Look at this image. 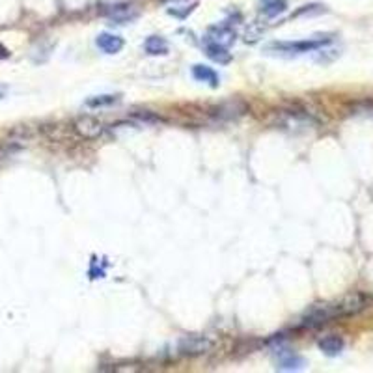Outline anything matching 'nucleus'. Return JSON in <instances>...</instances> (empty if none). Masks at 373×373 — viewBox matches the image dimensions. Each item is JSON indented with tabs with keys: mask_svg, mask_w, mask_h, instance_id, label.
I'll return each instance as SVG.
<instances>
[{
	"mask_svg": "<svg viewBox=\"0 0 373 373\" xmlns=\"http://www.w3.org/2000/svg\"><path fill=\"white\" fill-rule=\"evenodd\" d=\"M364 306H366V299L362 295H351L340 302H332V304H315L302 315L301 325L321 327L332 321V319L361 312Z\"/></svg>",
	"mask_w": 373,
	"mask_h": 373,
	"instance_id": "obj_1",
	"label": "nucleus"
},
{
	"mask_svg": "<svg viewBox=\"0 0 373 373\" xmlns=\"http://www.w3.org/2000/svg\"><path fill=\"white\" fill-rule=\"evenodd\" d=\"M331 36L315 37V40H304V42H282V43H271L267 47V53H272L277 51V55H302V53H310V51H318L327 43H331Z\"/></svg>",
	"mask_w": 373,
	"mask_h": 373,
	"instance_id": "obj_2",
	"label": "nucleus"
},
{
	"mask_svg": "<svg viewBox=\"0 0 373 373\" xmlns=\"http://www.w3.org/2000/svg\"><path fill=\"white\" fill-rule=\"evenodd\" d=\"M235 37H237V34H235L234 26L229 23H220L213 24L209 31H207V34H205V42L217 43L220 47L228 49L229 45H234L235 43Z\"/></svg>",
	"mask_w": 373,
	"mask_h": 373,
	"instance_id": "obj_3",
	"label": "nucleus"
},
{
	"mask_svg": "<svg viewBox=\"0 0 373 373\" xmlns=\"http://www.w3.org/2000/svg\"><path fill=\"white\" fill-rule=\"evenodd\" d=\"M209 349H211L209 340L205 336H198V334L181 338L180 343H177V351H180V355L183 356L202 355V353H205V351Z\"/></svg>",
	"mask_w": 373,
	"mask_h": 373,
	"instance_id": "obj_4",
	"label": "nucleus"
},
{
	"mask_svg": "<svg viewBox=\"0 0 373 373\" xmlns=\"http://www.w3.org/2000/svg\"><path fill=\"white\" fill-rule=\"evenodd\" d=\"M73 127H75L78 137H83V139H99L105 132L103 121H99L94 116H80Z\"/></svg>",
	"mask_w": 373,
	"mask_h": 373,
	"instance_id": "obj_5",
	"label": "nucleus"
},
{
	"mask_svg": "<svg viewBox=\"0 0 373 373\" xmlns=\"http://www.w3.org/2000/svg\"><path fill=\"white\" fill-rule=\"evenodd\" d=\"M277 364L278 370H284V372H293V370H301L304 366V361L301 356L295 355L293 351L289 349H280L277 355Z\"/></svg>",
	"mask_w": 373,
	"mask_h": 373,
	"instance_id": "obj_6",
	"label": "nucleus"
},
{
	"mask_svg": "<svg viewBox=\"0 0 373 373\" xmlns=\"http://www.w3.org/2000/svg\"><path fill=\"white\" fill-rule=\"evenodd\" d=\"M96 43H97V47L101 49L103 53H107V55H116V53H120L121 49H123V40H121L120 36L109 34V32L99 34Z\"/></svg>",
	"mask_w": 373,
	"mask_h": 373,
	"instance_id": "obj_7",
	"label": "nucleus"
},
{
	"mask_svg": "<svg viewBox=\"0 0 373 373\" xmlns=\"http://www.w3.org/2000/svg\"><path fill=\"white\" fill-rule=\"evenodd\" d=\"M288 10V2L286 0H259L258 12L267 19H275L282 15Z\"/></svg>",
	"mask_w": 373,
	"mask_h": 373,
	"instance_id": "obj_8",
	"label": "nucleus"
},
{
	"mask_svg": "<svg viewBox=\"0 0 373 373\" xmlns=\"http://www.w3.org/2000/svg\"><path fill=\"white\" fill-rule=\"evenodd\" d=\"M193 77L196 78L198 83H205V85H209L211 88H217V86L220 85V78H218L217 71H215L213 67L202 66V64L193 67Z\"/></svg>",
	"mask_w": 373,
	"mask_h": 373,
	"instance_id": "obj_9",
	"label": "nucleus"
},
{
	"mask_svg": "<svg viewBox=\"0 0 373 373\" xmlns=\"http://www.w3.org/2000/svg\"><path fill=\"white\" fill-rule=\"evenodd\" d=\"M109 17L116 24H125L131 23L132 19H137V12L131 6H127V4H116V6H112L109 10Z\"/></svg>",
	"mask_w": 373,
	"mask_h": 373,
	"instance_id": "obj_10",
	"label": "nucleus"
},
{
	"mask_svg": "<svg viewBox=\"0 0 373 373\" xmlns=\"http://www.w3.org/2000/svg\"><path fill=\"white\" fill-rule=\"evenodd\" d=\"M205 55L217 64H229L232 62V55L228 53V49L220 47L217 43L205 42Z\"/></svg>",
	"mask_w": 373,
	"mask_h": 373,
	"instance_id": "obj_11",
	"label": "nucleus"
},
{
	"mask_svg": "<svg viewBox=\"0 0 373 373\" xmlns=\"http://www.w3.org/2000/svg\"><path fill=\"white\" fill-rule=\"evenodd\" d=\"M343 347H345V343H343V340L340 336H327L319 342V349L329 356L340 355Z\"/></svg>",
	"mask_w": 373,
	"mask_h": 373,
	"instance_id": "obj_12",
	"label": "nucleus"
},
{
	"mask_svg": "<svg viewBox=\"0 0 373 373\" xmlns=\"http://www.w3.org/2000/svg\"><path fill=\"white\" fill-rule=\"evenodd\" d=\"M144 49L146 53L151 56L166 55V53H168V43H166V40L161 36H150L144 42Z\"/></svg>",
	"mask_w": 373,
	"mask_h": 373,
	"instance_id": "obj_13",
	"label": "nucleus"
},
{
	"mask_svg": "<svg viewBox=\"0 0 373 373\" xmlns=\"http://www.w3.org/2000/svg\"><path fill=\"white\" fill-rule=\"evenodd\" d=\"M118 101H120V96L105 94V96H94L90 99H86L85 105L88 109H103V107H112Z\"/></svg>",
	"mask_w": 373,
	"mask_h": 373,
	"instance_id": "obj_14",
	"label": "nucleus"
},
{
	"mask_svg": "<svg viewBox=\"0 0 373 373\" xmlns=\"http://www.w3.org/2000/svg\"><path fill=\"white\" fill-rule=\"evenodd\" d=\"M8 56H10V53H8L6 49L0 47V58H8Z\"/></svg>",
	"mask_w": 373,
	"mask_h": 373,
	"instance_id": "obj_15",
	"label": "nucleus"
},
{
	"mask_svg": "<svg viewBox=\"0 0 373 373\" xmlns=\"http://www.w3.org/2000/svg\"><path fill=\"white\" fill-rule=\"evenodd\" d=\"M2 96H4V94H2V90H0V97H2Z\"/></svg>",
	"mask_w": 373,
	"mask_h": 373,
	"instance_id": "obj_16",
	"label": "nucleus"
}]
</instances>
